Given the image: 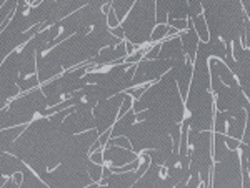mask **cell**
<instances>
[{
  "label": "cell",
  "instance_id": "cell-19",
  "mask_svg": "<svg viewBox=\"0 0 250 188\" xmlns=\"http://www.w3.org/2000/svg\"><path fill=\"white\" fill-rule=\"evenodd\" d=\"M88 158L92 160L94 163H99V165H104V149H99V150H95V151H90L88 153Z\"/></svg>",
  "mask_w": 250,
  "mask_h": 188
},
{
  "label": "cell",
  "instance_id": "cell-7",
  "mask_svg": "<svg viewBox=\"0 0 250 188\" xmlns=\"http://www.w3.org/2000/svg\"><path fill=\"white\" fill-rule=\"evenodd\" d=\"M180 40H182V49H184L185 57L193 62V60H195V55H197V49H199L200 38H199V34H197V30H195V27H193L190 19H188V29L180 32Z\"/></svg>",
  "mask_w": 250,
  "mask_h": 188
},
{
  "label": "cell",
  "instance_id": "cell-8",
  "mask_svg": "<svg viewBox=\"0 0 250 188\" xmlns=\"http://www.w3.org/2000/svg\"><path fill=\"white\" fill-rule=\"evenodd\" d=\"M25 129H27V125H15V127H9V129L0 130V155L9 150V147L14 143V140H17Z\"/></svg>",
  "mask_w": 250,
  "mask_h": 188
},
{
  "label": "cell",
  "instance_id": "cell-23",
  "mask_svg": "<svg viewBox=\"0 0 250 188\" xmlns=\"http://www.w3.org/2000/svg\"><path fill=\"white\" fill-rule=\"evenodd\" d=\"M27 2H29V3H30V5H32V3H34V2H35V0H27Z\"/></svg>",
  "mask_w": 250,
  "mask_h": 188
},
{
  "label": "cell",
  "instance_id": "cell-10",
  "mask_svg": "<svg viewBox=\"0 0 250 188\" xmlns=\"http://www.w3.org/2000/svg\"><path fill=\"white\" fill-rule=\"evenodd\" d=\"M188 19L192 20L193 27H195L197 34H199L200 42H207V40L210 38V30H208V25H207V22H205L204 14L195 15V17H188Z\"/></svg>",
  "mask_w": 250,
  "mask_h": 188
},
{
  "label": "cell",
  "instance_id": "cell-13",
  "mask_svg": "<svg viewBox=\"0 0 250 188\" xmlns=\"http://www.w3.org/2000/svg\"><path fill=\"white\" fill-rule=\"evenodd\" d=\"M168 30H170V25L168 23H157L154 27V30H152V35H150V45L152 43H159L162 42V40L167 38L168 35Z\"/></svg>",
  "mask_w": 250,
  "mask_h": 188
},
{
  "label": "cell",
  "instance_id": "cell-15",
  "mask_svg": "<svg viewBox=\"0 0 250 188\" xmlns=\"http://www.w3.org/2000/svg\"><path fill=\"white\" fill-rule=\"evenodd\" d=\"M134 107V97H132L130 94H127L125 92V95H124V100H122V105H120V110H119V117H122L124 113H127L128 110Z\"/></svg>",
  "mask_w": 250,
  "mask_h": 188
},
{
  "label": "cell",
  "instance_id": "cell-12",
  "mask_svg": "<svg viewBox=\"0 0 250 188\" xmlns=\"http://www.w3.org/2000/svg\"><path fill=\"white\" fill-rule=\"evenodd\" d=\"M134 3H135V0H112V9L115 10V14L120 22L125 19V15L128 14V10L132 9Z\"/></svg>",
  "mask_w": 250,
  "mask_h": 188
},
{
  "label": "cell",
  "instance_id": "cell-21",
  "mask_svg": "<svg viewBox=\"0 0 250 188\" xmlns=\"http://www.w3.org/2000/svg\"><path fill=\"white\" fill-rule=\"evenodd\" d=\"M110 34L114 35V37H117V38H122V40H125V34H124V29L120 25H117V27H114V29H110Z\"/></svg>",
  "mask_w": 250,
  "mask_h": 188
},
{
  "label": "cell",
  "instance_id": "cell-22",
  "mask_svg": "<svg viewBox=\"0 0 250 188\" xmlns=\"http://www.w3.org/2000/svg\"><path fill=\"white\" fill-rule=\"evenodd\" d=\"M242 2V7H244L245 14H247V17L250 19V0H240Z\"/></svg>",
  "mask_w": 250,
  "mask_h": 188
},
{
  "label": "cell",
  "instance_id": "cell-17",
  "mask_svg": "<svg viewBox=\"0 0 250 188\" xmlns=\"http://www.w3.org/2000/svg\"><path fill=\"white\" fill-rule=\"evenodd\" d=\"M159 52H160V42L159 43H152L148 47V50L145 52L144 58L145 60H154V58H159Z\"/></svg>",
  "mask_w": 250,
  "mask_h": 188
},
{
  "label": "cell",
  "instance_id": "cell-18",
  "mask_svg": "<svg viewBox=\"0 0 250 188\" xmlns=\"http://www.w3.org/2000/svg\"><path fill=\"white\" fill-rule=\"evenodd\" d=\"M107 23H108V29H114V27H117V25H120V20H119V17H117V14H115V10L112 9H108V12H107Z\"/></svg>",
  "mask_w": 250,
  "mask_h": 188
},
{
  "label": "cell",
  "instance_id": "cell-14",
  "mask_svg": "<svg viewBox=\"0 0 250 188\" xmlns=\"http://www.w3.org/2000/svg\"><path fill=\"white\" fill-rule=\"evenodd\" d=\"M102 170H104V165L94 163L90 158H87V173H88V177L92 178V182H95V183L100 182V178H102Z\"/></svg>",
  "mask_w": 250,
  "mask_h": 188
},
{
  "label": "cell",
  "instance_id": "cell-5",
  "mask_svg": "<svg viewBox=\"0 0 250 188\" xmlns=\"http://www.w3.org/2000/svg\"><path fill=\"white\" fill-rule=\"evenodd\" d=\"M175 65V62L165 58H154V60H145L142 58L137 63V69L132 78V87L134 85H142V83H152L157 82L162 75L167 74L172 67Z\"/></svg>",
  "mask_w": 250,
  "mask_h": 188
},
{
  "label": "cell",
  "instance_id": "cell-20",
  "mask_svg": "<svg viewBox=\"0 0 250 188\" xmlns=\"http://www.w3.org/2000/svg\"><path fill=\"white\" fill-rule=\"evenodd\" d=\"M225 145H227L230 150H239L240 140L239 138H233V137H227V135H225Z\"/></svg>",
  "mask_w": 250,
  "mask_h": 188
},
{
  "label": "cell",
  "instance_id": "cell-4",
  "mask_svg": "<svg viewBox=\"0 0 250 188\" xmlns=\"http://www.w3.org/2000/svg\"><path fill=\"white\" fill-rule=\"evenodd\" d=\"M124 95H125V92H120V94H115L114 97L99 100L94 105L92 113H94L95 129L99 130V133H104V132L107 129H110L115 123L117 117H119V110H120V105H122Z\"/></svg>",
  "mask_w": 250,
  "mask_h": 188
},
{
  "label": "cell",
  "instance_id": "cell-9",
  "mask_svg": "<svg viewBox=\"0 0 250 188\" xmlns=\"http://www.w3.org/2000/svg\"><path fill=\"white\" fill-rule=\"evenodd\" d=\"M87 3H90V0H57L59 5V20H62L63 17L70 15L72 12L82 9Z\"/></svg>",
  "mask_w": 250,
  "mask_h": 188
},
{
  "label": "cell",
  "instance_id": "cell-6",
  "mask_svg": "<svg viewBox=\"0 0 250 188\" xmlns=\"http://www.w3.org/2000/svg\"><path fill=\"white\" fill-rule=\"evenodd\" d=\"M139 157L140 153H137L134 149H125V147H117V145L104 147V162L110 167H122L125 163L134 162Z\"/></svg>",
  "mask_w": 250,
  "mask_h": 188
},
{
  "label": "cell",
  "instance_id": "cell-2",
  "mask_svg": "<svg viewBox=\"0 0 250 188\" xmlns=\"http://www.w3.org/2000/svg\"><path fill=\"white\" fill-rule=\"evenodd\" d=\"M157 25V9L155 0H135L132 9L120 22L124 29L125 38L135 47L147 45L150 42V35Z\"/></svg>",
  "mask_w": 250,
  "mask_h": 188
},
{
  "label": "cell",
  "instance_id": "cell-24",
  "mask_svg": "<svg viewBox=\"0 0 250 188\" xmlns=\"http://www.w3.org/2000/svg\"><path fill=\"white\" fill-rule=\"evenodd\" d=\"M35 2H39V0H35ZM35 2H34V3H35Z\"/></svg>",
  "mask_w": 250,
  "mask_h": 188
},
{
  "label": "cell",
  "instance_id": "cell-11",
  "mask_svg": "<svg viewBox=\"0 0 250 188\" xmlns=\"http://www.w3.org/2000/svg\"><path fill=\"white\" fill-rule=\"evenodd\" d=\"M173 0H155L157 9V23H167L168 12H170Z\"/></svg>",
  "mask_w": 250,
  "mask_h": 188
},
{
  "label": "cell",
  "instance_id": "cell-1",
  "mask_svg": "<svg viewBox=\"0 0 250 188\" xmlns=\"http://www.w3.org/2000/svg\"><path fill=\"white\" fill-rule=\"evenodd\" d=\"M190 17L204 14L210 35H219L227 47H232L235 38L244 42L247 17L240 0H188Z\"/></svg>",
  "mask_w": 250,
  "mask_h": 188
},
{
  "label": "cell",
  "instance_id": "cell-16",
  "mask_svg": "<svg viewBox=\"0 0 250 188\" xmlns=\"http://www.w3.org/2000/svg\"><path fill=\"white\" fill-rule=\"evenodd\" d=\"M167 23L179 32H184L188 29V19H168Z\"/></svg>",
  "mask_w": 250,
  "mask_h": 188
},
{
  "label": "cell",
  "instance_id": "cell-3",
  "mask_svg": "<svg viewBox=\"0 0 250 188\" xmlns=\"http://www.w3.org/2000/svg\"><path fill=\"white\" fill-rule=\"evenodd\" d=\"M210 187H242L240 150L229 149L213 160Z\"/></svg>",
  "mask_w": 250,
  "mask_h": 188
}]
</instances>
